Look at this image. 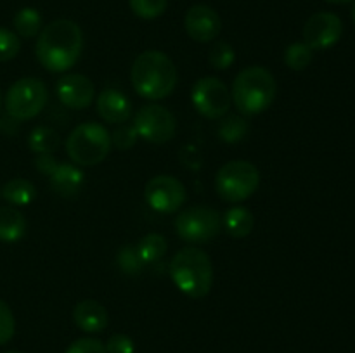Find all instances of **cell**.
Segmentation results:
<instances>
[{
    "label": "cell",
    "mask_w": 355,
    "mask_h": 353,
    "mask_svg": "<svg viewBox=\"0 0 355 353\" xmlns=\"http://www.w3.org/2000/svg\"><path fill=\"white\" fill-rule=\"evenodd\" d=\"M58 165L59 161L52 154H38L37 158H35V166H37V170L47 176H51L52 173H54Z\"/></svg>",
    "instance_id": "cell-34"
},
{
    "label": "cell",
    "mask_w": 355,
    "mask_h": 353,
    "mask_svg": "<svg viewBox=\"0 0 355 353\" xmlns=\"http://www.w3.org/2000/svg\"><path fill=\"white\" fill-rule=\"evenodd\" d=\"M314 57V51L304 42H295L284 51V64L293 71H304Z\"/></svg>",
    "instance_id": "cell-25"
},
{
    "label": "cell",
    "mask_w": 355,
    "mask_h": 353,
    "mask_svg": "<svg viewBox=\"0 0 355 353\" xmlns=\"http://www.w3.org/2000/svg\"><path fill=\"white\" fill-rule=\"evenodd\" d=\"M59 100L69 109H87L96 97V85L92 80L80 73H69L59 78L55 85Z\"/></svg>",
    "instance_id": "cell-13"
},
{
    "label": "cell",
    "mask_w": 355,
    "mask_h": 353,
    "mask_svg": "<svg viewBox=\"0 0 355 353\" xmlns=\"http://www.w3.org/2000/svg\"><path fill=\"white\" fill-rule=\"evenodd\" d=\"M250 125L246 118L239 116V114H225L220 118L218 123V137L227 144H236V142L243 141L248 135Z\"/></svg>",
    "instance_id": "cell-22"
},
{
    "label": "cell",
    "mask_w": 355,
    "mask_h": 353,
    "mask_svg": "<svg viewBox=\"0 0 355 353\" xmlns=\"http://www.w3.org/2000/svg\"><path fill=\"white\" fill-rule=\"evenodd\" d=\"M3 199L14 206H28L35 201L37 197V189L33 183L26 179H12L3 185L0 190Z\"/></svg>",
    "instance_id": "cell-20"
},
{
    "label": "cell",
    "mask_w": 355,
    "mask_h": 353,
    "mask_svg": "<svg viewBox=\"0 0 355 353\" xmlns=\"http://www.w3.org/2000/svg\"><path fill=\"white\" fill-rule=\"evenodd\" d=\"M51 187L59 196H75L83 183V172L75 163H59L51 176Z\"/></svg>",
    "instance_id": "cell-17"
},
{
    "label": "cell",
    "mask_w": 355,
    "mask_h": 353,
    "mask_svg": "<svg viewBox=\"0 0 355 353\" xmlns=\"http://www.w3.org/2000/svg\"><path fill=\"white\" fill-rule=\"evenodd\" d=\"M260 185V172L250 161L236 159L218 170L215 176L217 194L227 203H243L255 194Z\"/></svg>",
    "instance_id": "cell-6"
},
{
    "label": "cell",
    "mask_w": 355,
    "mask_h": 353,
    "mask_svg": "<svg viewBox=\"0 0 355 353\" xmlns=\"http://www.w3.org/2000/svg\"><path fill=\"white\" fill-rule=\"evenodd\" d=\"M97 113L111 125H123L132 116V102L121 90L104 89L97 97Z\"/></svg>",
    "instance_id": "cell-15"
},
{
    "label": "cell",
    "mask_w": 355,
    "mask_h": 353,
    "mask_svg": "<svg viewBox=\"0 0 355 353\" xmlns=\"http://www.w3.org/2000/svg\"><path fill=\"white\" fill-rule=\"evenodd\" d=\"M83 33L71 19H55L42 28L37 40V59L47 71L64 73L80 59Z\"/></svg>",
    "instance_id": "cell-1"
},
{
    "label": "cell",
    "mask_w": 355,
    "mask_h": 353,
    "mask_svg": "<svg viewBox=\"0 0 355 353\" xmlns=\"http://www.w3.org/2000/svg\"><path fill=\"white\" fill-rule=\"evenodd\" d=\"M170 277L180 293L200 300L214 286V265L207 251L196 246H186L170 262Z\"/></svg>",
    "instance_id": "cell-3"
},
{
    "label": "cell",
    "mask_w": 355,
    "mask_h": 353,
    "mask_svg": "<svg viewBox=\"0 0 355 353\" xmlns=\"http://www.w3.org/2000/svg\"><path fill=\"white\" fill-rule=\"evenodd\" d=\"M64 353H106L104 343L96 338H80L66 348Z\"/></svg>",
    "instance_id": "cell-32"
},
{
    "label": "cell",
    "mask_w": 355,
    "mask_h": 353,
    "mask_svg": "<svg viewBox=\"0 0 355 353\" xmlns=\"http://www.w3.org/2000/svg\"><path fill=\"white\" fill-rule=\"evenodd\" d=\"M324 2H329V3H349V2H352V0H324Z\"/></svg>",
    "instance_id": "cell-35"
},
{
    "label": "cell",
    "mask_w": 355,
    "mask_h": 353,
    "mask_svg": "<svg viewBox=\"0 0 355 353\" xmlns=\"http://www.w3.org/2000/svg\"><path fill=\"white\" fill-rule=\"evenodd\" d=\"M352 17H354V23H355V2H354V7H352Z\"/></svg>",
    "instance_id": "cell-36"
},
{
    "label": "cell",
    "mask_w": 355,
    "mask_h": 353,
    "mask_svg": "<svg viewBox=\"0 0 355 353\" xmlns=\"http://www.w3.org/2000/svg\"><path fill=\"white\" fill-rule=\"evenodd\" d=\"M47 100L49 90L45 83L33 76H28V78H21L10 85L3 104H6L7 114L12 120L26 121L38 116L44 111Z\"/></svg>",
    "instance_id": "cell-7"
},
{
    "label": "cell",
    "mask_w": 355,
    "mask_h": 353,
    "mask_svg": "<svg viewBox=\"0 0 355 353\" xmlns=\"http://www.w3.org/2000/svg\"><path fill=\"white\" fill-rule=\"evenodd\" d=\"M106 353H134L135 345L134 339L127 334H113L104 345Z\"/></svg>",
    "instance_id": "cell-33"
},
{
    "label": "cell",
    "mask_w": 355,
    "mask_h": 353,
    "mask_svg": "<svg viewBox=\"0 0 355 353\" xmlns=\"http://www.w3.org/2000/svg\"><path fill=\"white\" fill-rule=\"evenodd\" d=\"M137 135L151 144H165L175 137V116L159 104H148L137 111L134 120Z\"/></svg>",
    "instance_id": "cell-10"
},
{
    "label": "cell",
    "mask_w": 355,
    "mask_h": 353,
    "mask_svg": "<svg viewBox=\"0 0 355 353\" xmlns=\"http://www.w3.org/2000/svg\"><path fill=\"white\" fill-rule=\"evenodd\" d=\"M0 106H2V93H0Z\"/></svg>",
    "instance_id": "cell-38"
},
{
    "label": "cell",
    "mask_w": 355,
    "mask_h": 353,
    "mask_svg": "<svg viewBox=\"0 0 355 353\" xmlns=\"http://www.w3.org/2000/svg\"><path fill=\"white\" fill-rule=\"evenodd\" d=\"M191 100L201 116L208 120H220L229 113L232 104V97L224 82L215 76L200 78L193 87Z\"/></svg>",
    "instance_id": "cell-9"
},
{
    "label": "cell",
    "mask_w": 355,
    "mask_h": 353,
    "mask_svg": "<svg viewBox=\"0 0 355 353\" xmlns=\"http://www.w3.org/2000/svg\"><path fill=\"white\" fill-rule=\"evenodd\" d=\"M26 232L23 213L12 206H0V241L16 242Z\"/></svg>",
    "instance_id": "cell-19"
},
{
    "label": "cell",
    "mask_w": 355,
    "mask_h": 353,
    "mask_svg": "<svg viewBox=\"0 0 355 353\" xmlns=\"http://www.w3.org/2000/svg\"><path fill=\"white\" fill-rule=\"evenodd\" d=\"M276 78L262 66H250L238 73L232 83V102L246 116L260 114L276 99Z\"/></svg>",
    "instance_id": "cell-4"
},
{
    "label": "cell",
    "mask_w": 355,
    "mask_h": 353,
    "mask_svg": "<svg viewBox=\"0 0 355 353\" xmlns=\"http://www.w3.org/2000/svg\"><path fill=\"white\" fill-rule=\"evenodd\" d=\"M110 151L111 134L106 127L94 121L78 125L66 138V152L76 166L99 165Z\"/></svg>",
    "instance_id": "cell-5"
},
{
    "label": "cell",
    "mask_w": 355,
    "mask_h": 353,
    "mask_svg": "<svg viewBox=\"0 0 355 353\" xmlns=\"http://www.w3.org/2000/svg\"><path fill=\"white\" fill-rule=\"evenodd\" d=\"M343 33V24L336 14L333 12H315L305 23L304 44L312 51H326L338 44Z\"/></svg>",
    "instance_id": "cell-12"
},
{
    "label": "cell",
    "mask_w": 355,
    "mask_h": 353,
    "mask_svg": "<svg viewBox=\"0 0 355 353\" xmlns=\"http://www.w3.org/2000/svg\"><path fill=\"white\" fill-rule=\"evenodd\" d=\"M0 190H2V189H0ZM0 196H2V194H0Z\"/></svg>",
    "instance_id": "cell-39"
},
{
    "label": "cell",
    "mask_w": 355,
    "mask_h": 353,
    "mask_svg": "<svg viewBox=\"0 0 355 353\" xmlns=\"http://www.w3.org/2000/svg\"><path fill=\"white\" fill-rule=\"evenodd\" d=\"M208 59H210L211 68L227 69L229 66H232V62H234V59H236L234 48H232L227 42L218 40L211 45Z\"/></svg>",
    "instance_id": "cell-28"
},
{
    "label": "cell",
    "mask_w": 355,
    "mask_h": 353,
    "mask_svg": "<svg viewBox=\"0 0 355 353\" xmlns=\"http://www.w3.org/2000/svg\"><path fill=\"white\" fill-rule=\"evenodd\" d=\"M16 332V320L9 305L0 300V346L7 345Z\"/></svg>",
    "instance_id": "cell-30"
},
{
    "label": "cell",
    "mask_w": 355,
    "mask_h": 353,
    "mask_svg": "<svg viewBox=\"0 0 355 353\" xmlns=\"http://www.w3.org/2000/svg\"><path fill=\"white\" fill-rule=\"evenodd\" d=\"M222 225H224L229 235H232L236 239H241L252 234L255 218H253V213L248 208L232 206L222 217Z\"/></svg>",
    "instance_id": "cell-18"
},
{
    "label": "cell",
    "mask_w": 355,
    "mask_h": 353,
    "mask_svg": "<svg viewBox=\"0 0 355 353\" xmlns=\"http://www.w3.org/2000/svg\"><path fill=\"white\" fill-rule=\"evenodd\" d=\"M186 187L172 175H156L146 183L144 199L158 213H175L186 203Z\"/></svg>",
    "instance_id": "cell-11"
},
{
    "label": "cell",
    "mask_w": 355,
    "mask_h": 353,
    "mask_svg": "<svg viewBox=\"0 0 355 353\" xmlns=\"http://www.w3.org/2000/svg\"><path fill=\"white\" fill-rule=\"evenodd\" d=\"M61 145V137L49 127H37L28 135V147L35 154H52Z\"/></svg>",
    "instance_id": "cell-21"
},
{
    "label": "cell",
    "mask_w": 355,
    "mask_h": 353,
    "mask_svg": "<svg viewBox=\"0 0 355 353\" xmlns=\"http://www.w3.org/2000/svg\"><path fill=\"white\" fill-rule=\"evenodd\" d=\"M135 249H137L142 262L148 265V263H156L165 256L166 249H168V242H166V239L162 234L153 232V234H146L139 241V244L135 246Z\"/></svg>",
    "instance_id": "cell-23"
},
{
    "label": "cell",
    "mask_w": 355,
    "mask_h": 353,
    "mask_svg": "<svg viewBox=\"0 0 355 353\" xmlns=\"http://www.w3.org/2000/svg\"><path fill=\"white\" fill-rule=\"evenodd\" d=\"M73 320L83 332H103L107 327V310L96 300H83L75 305Z\"/></svg>",
    "instance_id": "cell-16"
},
{
    "label": "cell",
    "mask_w": 355,
    "mask_h": 353,
    "mask_svg": "<svg viewBox=\"0 0 355 353\" xmlns=\"http://www.w3.org/2000/svg\"><path fill=\"white\" fill-rule=\"evenodd\" d=\"M184 26H186L187 35L194 42L207 44V42H214L218 37L222 30V21L220 16L211 7L205 6V3H196L186 12Z\"/></svg>",
    "instance_id": "cell-14"
},
{
    "label": "cell",
    "mask_w": 355,
    "mask_h": 353,
    "mask_svg": "<svg viewBox=\"0 0 355 353\" xmlns=\"http://www.w3.org/2000/svg\"><path fill=\"white\" fill-rule=\"evenodd\" d=\"M21 51V40L14 31L0 28V62H7L16 57Z\"/></svg>",
    "instance_id": "cell-29"
},
{
    "label": "cell",
    "mask_w": 355,
    "mask_h": 353,
    "mask_svg": "<svg viewBox=\"0 0 355 353\" xmlns=\"http://www.w3.org/2000/svg\"><path fill=\"white\" fill-rule=\"evenodd\" d=\"M14 30L23 38H33L42 31V14L33 7H24L14 16Z\"/></svg>",
    "instance_id": "cell-24"
},
{
    "label": "cell",
    "mask_w": 355,
    "mask_h": 353,
    "mask_svg": "<svg viewBox=\"0 0 355 353\" xmlns=\"http://www.w3.org/2000/svg\"><path fill=\"white\" fill-rule=\"evenodd\" d=\"M132 12L141 19H156L166 10L168 0H128Z\"/></svg>",
    "instance_id": "cell-26"
},
{
    "label": "cell",
    "mask_w": 355,
    "mask_h": 353,
    "mask_svg": "<svg viewBox=\"0 0 355 353\" xmlns=\"http://www.w3.org/2000/svg\"><path fill=\"white\" fill-rule=\"evenodd\" d=\"M139 138L137 135V130H135L134 125H121V128H118V130H114L113 134H111V144L116 145L118 149H123V151H127V149H130L132 145L135 144V141Z\"/></svg>",
    "instance_id": "cell-31"
},
{
    "label": "cell",
    "mask_w": 355,
    "mask_h": 353,
    "mask_svg": "<svg viewBox=\"0 0 355 353\" xmlns=\"http://www.w3.org/2000/svg\"><path fill=\"white\" fill-rule=\"evenodd\" d=\"M116 260H118V266H120L127 275H137V273H141L142 270H144V265H146V263L141 260V256H139L135 246L132 244L123 246V248L118 251Z\"/></svg>",
    "instance_id": "cell-27"
},
{
    "label": "cell",
    "mask_w": 355,
    "mask_h": 353,
    "mask_svg": "<svg viewBox=\"0 0 355 353\" xmlns=\"http://www.w3.org/2000/svg\"><path fill=\"white\" fill-rule=\"evenodd\" d=\"M6 353H23V352H17V350H10V352H6Z\"/></svg>",
    "instance_id": "cell-37"
},
{
    "label": "cell",
    "mask_w": 355,
    "mask_h": 353,
    "mask_svg": "<svg viewBox=\"0 0 355 353\" xmlns=\"http://www.w3.org/2000/svg\"><path fill=\"white\" fill-rule=\"evenodd\" d=\"M222 228V217L210 206H191L180 211L175 218V230L182 241L189 244H205L218 235Z\"/></svg>",
    "instance_id": "cell-8"
},
{
    "label": "cell",
    "mask_w": 355,
    "mask_h": 353,
    "mask_svg": "<svg viewBox=\"0 0 355 353\" xmlns=\"http://www.w3.org/2000/svg\"><path fill=\"white\" fill-rule=\"evenodd\" d=\"M130 80L135 92L144 99H165L177 87V68L165 52L146 51L132 64Z\"/></svg>",
    "instance_id": "cell-2"
}]
</instances>
